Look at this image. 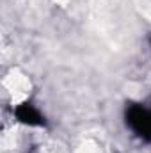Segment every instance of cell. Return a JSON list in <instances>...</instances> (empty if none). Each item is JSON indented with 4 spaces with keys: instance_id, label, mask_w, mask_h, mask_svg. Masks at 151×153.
<instances>
[{
    "instance_id": "6da1fadb",
    "label": "cell",
    "mask_w": 151,
    "mask_h": 153,
    "mask_svg": "<svg viewBox=\"0 0 151 153\" xmlns=\"http://www.w3.org/2000/svg\"><path fill=\"white\" fill-rule=\"evenodd\" d=\"M126 125L141 139L151 143V109L141 103H133L126 109Z\"/></svg>"
},
{
    "instance_id": "7a4b0ae2",
    "label": "cell",
    "mask_w": 151,
    "mask_h": 153,
    "mask_svg": "<svg viewBox=\"0 0 151 153\" xmlns=\"http://www.w3.org/2000/svg\"><path fill=\"white\" fill-rule=\"evenodd\" d=\"M14 116L20 123H23L27 126H44V116L29 102H23V103L16 105Z\"/></svg>"
}]
</instances>
